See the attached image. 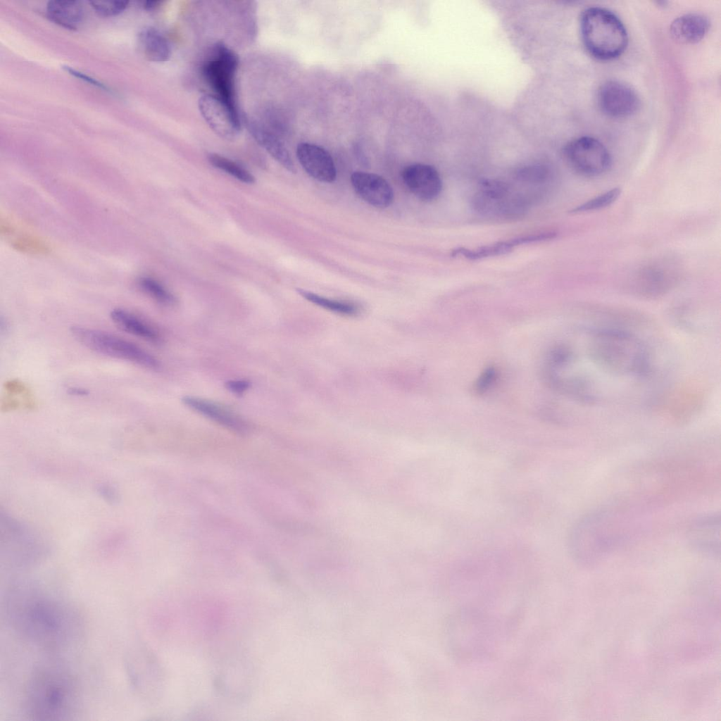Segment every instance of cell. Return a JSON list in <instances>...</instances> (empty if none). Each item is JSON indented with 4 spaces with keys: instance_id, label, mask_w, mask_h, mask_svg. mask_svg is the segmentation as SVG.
Segmentation results:
<instances>
[{
    "instance_id": "obj_1",
    "label": "cell",
    "mask_w": 721,
    "mask_h": 721,
    "mask_svg": "<svg viewBox=\"0 0 721 721\" xmlns=\"http://www.w3.org/2000/svg\"><path fill=\"white\" fill-rule=\"evenodd\" d=\"M546 366L550 384L559 392L598 404L634 389L648 376L651 365L646 346L631 332L588 327L558 344Z\"/></svg>"
},
{
    "instance_id": "obj_2",
    "label": "cell",
    "mask_w": 721,
    "mask_h": 721,
    "mask_svg": "<svg viewBox=\"0 0 721 721\" xmlns=\"http://www.w3.org/2000/svg\"><path fill=\"white\" fill-rule=\"evenodd\" d=\"M36 591L18 594L11 616L17 627L36 642L58 645L75 633L77 620L65 603Z\"/></svg>"
},
{
    "instance_id": "obj_3",
    "label": "cell",
    "mask_w": 721,
    "mask_h": 721,
    "mask_svg": "<svg viewBox=\"0 0 721 721\" xmlns=\"http://www.w3.org/2000/svg\"><path fill=\"white\" fill-rule=\"evenodd\" d=\"M622 513L601 510L588 515L572 527L569 548L572 556L584 563L605 556L622 539Z\"/></svg>"
},
{
    "instance_id": "obj_4",
    "label": "cell",
    "mask_w": 721,
    "mask_h": 721,
    "mask_svg": "<svg viewBox=\"0 0 721 721\" xmlns=\"http://www.w3.org/2000/svg\"><path fill=\"white\" fill-rule=\"evenodd\" d=\"M580 30L587 50L599 60L617 58L628 44L625 25L615 13L604 8L585 9L580 18Z\"/></svg>"
},
{
    "instance_id": "obj_5",
    "label": "cell",
    "mask_w": 721,
    "mask_h": 721,
    "mask_svg": "<svg viewBox=\"0 0 721 721\" xmlns=\"http://www.w3.org/2000/svg\"><path fill=\"white\" fill-rule=\"evenodd\" d=\"M28 706L32 715L44 719L69 715L75 707L76 690L70 677L58 670H42L32 679Z\"/></svg>"
},
{
    "instance_id": "obj_6",
    "label": "cell",
    "mask_w": 721,
    "mask_h": 721,
    "mask_svg": "<svg viewBox=\"0 0 721 721\" xmlns=\"http://www.w3.org/2000/svg\"><path fill=\"white\" fill-rule=\"evenodd\" d=\"M531 203V195L520 192L517 185L500 179L482 181L472 201V207L478 214L499 220L524 216Z\"/></svg>"
},
{
    "instance_id": "obj_7",
    "label": "cell",
    "mask_w": 721,
    "mask_h": 721,
    "mask_svg": "<svg viewBox=\"0 0 721 721\" xmlns=\"http://www.w3.org/2000/svg\"><path fill=\"white\" fill-rule=\"evenodd\" d=\"M70 332L85 347L98 353L156 370L159 361L134 343L115 334L84 326L73 325Z\"/></svg>"
},
{
    "instance_id": "obj_8",
    "label": "cell",
    "mask_w": 721,
    "mask_h": 721,
    "mask_svg": "<svg viewBox=\"0 0 721 721\" xmlns=\"http://www.w3.org/2000/svg\"><path fill=\"white\" fill-rule=\"evenodd\" d=\"M563 154L569 165L586 177L599 176L610 167L611 157L606 147L589 136L575 138L568 142Z\"/></svg>"
},
{
    "instance_id": "obj_9",
    "label": "cell",
    "mask_w": 721,
    "mask_h": 721,
    "mask_svg": "<svg viewBox=\"0 0 721 721\" xmlns=\"http://www.w3.org/2000/svg\"><path fill=\"white\" fill-rule=\"evenodd\" d=\"M213 54L202 68L203 74L219 98L237 111L234 99V75L238 66L235 53L222 43H218Z\"/></svg>"
},
{
    "instance_id": "obj_10",
    "label": "cell",
    "mask_w": 721,
    "mask_h": 721,
    "mask_svg": "<svg viewBox=\"0 0 721 721\" xmlns=\"http://www.w3.org/2000/svg\"><path fill=\"white\" fill-rule=\"evenodd\" d=\"M198 105L203 119L218 136L227 140L236 138L240 130L237 111L218 96L211 94L202 95Z\"/></svg>"
},
{
    "instance_id": "obj_11",
    "label": "cell",
    "mask_w": 721,
    "mask_h": 721,
    "mask_svg": "<svg viewBox=\"0 0 721 721\" xmlns=\"http://www.w3.org/2000/svg\"><path fill=\"white\" fill-rule=\"evenodd\" d=\"M599 108L608 116L625 118L634 114L639 107L640 100L634 89L618 80L604 82L598 91Z\"/></svg>"
},
{
    "instance_id": "obj_12",
    "label": "cell",
    "mask_w": 721,
    "mask_h": 721,
    "mask_svg": "<svg viewBox=\"0 0 721 721\" xmlns=\"http://www.w3.org/2000/svg\"><path fill=\"white\" fill-rule=\"evenodd\" d=\"M402 179L408 189L425 201L437 199L442 189L440 175L430 165L415 163L408 165L402 172Z\"/></svg>"
},
{
    "instance_id": "obj_13",
    "label": "cell",
    "mask_w": 721,
    "mask_h": 721,
    "mask_svg": "<svg viewBox=\"0 0 721 721\" xmlns=\"http://www.w3.org/2000/svg\"><path fill=\"white\" fill-rule=\"evenodd\" d=\"M296 156L303 169L314 179L323 182H332L336 179L334 161L324 148L302 142L297 146Z\"/></svg>"
},
{
    "instance_id": "obj_14",
    "label": "cell",
    "mask_w": 721,
    "mask_h": 721,
    "mask_svg": "<svg viewBox=\"0 0 721 721\" xmlns=\"http://www.w3.org/2000/svg\"><path fill=\"white\" fill-rule=\"evenodd\" d=\"M351 182L356 192L375 207L387 208L394 201L392 187L377 174L356 171L351 175Z\"/></svg>"
},
{
    "instance_id": "obj_15",
    "label": "cell",
    "mask_w": 721,
    "mask_h": 721,
    "mask_svg": "<svg viewBox=\"0 0 721 721\" xmlns=\"http://www.w3.org/2000/svg\"><path fill=\"white\" fill-rule=\"evenodd\" d=\"M555 236L556 233L554 232H541L522 235L477 248L458 247L451 251V256L472 261L479 260L503 255L511 251L515 247L520 245L548 240Z\"/></svg>"
},
{
    "instance_id": "obj_16",
    "label": "cell",
    "mask_w": 721,
    "mask_h": 721,
    "mask_svg": "<svg viewBox=\"0 0 721 721\" xmlns=\"http://www.w3.org/2000/svg\"><path fill=\"white\" fill-rule=\"evenodd\" d=\"M182 401L190 408L227 428L238 432L246 429V425L240 418L216 402L192 396H184Z\"/></svg>"
},
{
    "instance_id": "obj_17",
    "label": "cell",
    "mask_w": 721,
    "mask_h": 721,
    "mask_svg": "<svg viewBox=\"0 0 721 721\" xmlns=\"http://www.w3.org/2000/svg\"><path fill=\"white\" fill-rule=\"evenodd\" d=\"M710 28L709 19L703 14L689 13L675 18L670 25V33L677 41L693 44L701 40Z\"/></svg>"
},
{
    "instance_id": "obj_18",
    "label": "cell",
    "mask_w": 721,
    "mask_h": 721,
    "mask_svg": "<svg viewBox=\"0 0 721 721\" xmlns=\"http://www.w3.org/2000/svg\"><path fill=\"white\" fill-rule=\"evenodd\" d=\"M246 127L256 142L273 158L290 173H296L287 149L275 134L252 120L246 122Z\"/></svg>"
},
{
    "instance_id": "obj_19",
    "label": "cell",
    "mask_w": 721,
    "mask_h": 721,
    "mask_svg": "<svg viewBox=\"0 0 721 721\" xmlns=\"http://www.w3.org/2000/svg\"><path fill=\"white\" fill-rule=\"evenodd\" d=\"M689 534L694 546L715 554L720 551V516L710 515L697 520L691 527Z\"/></svg>"
},
{
    "instance_id": "obj_20",
    "label": "cell",
    "mask_w": 721,
    "mask_h": 721,
    "mask_svg": "<svg viewBox=\"0 0 721 721\" xmlns=\"http://www.w3.org/2000/svg\"><path fill=\"white\" fill-rule=\"evenodd\" d=\"M110 317L118 327L127 333L152 343L161 341L159 332L151 325L130 311L115 308L111 311Z\"/></svg>"
},
{
    "instance_id": "obj_21",
    "label": "cell",
    "mask_w": 721,
    "mask_h": 721,
    "mask_svg": "<svg viewBox=\"0 0 721 721\" xmlns=\"http://www.w3.org/2000/svg\"><path fill=\"white\" fill-rule=\"evenodd\" d=\"M47 18L56 25L68 30H77L81 25L84 11L77 1H50L46 4Z\"/></svg>"
},
{
    "instance_id": "obj_22",
    "label": "cell",
    "mask_w": 721,
    "mask_h": 721,
    "mask_svg": "<svg viewBox=\"0 0 721 721\" xmlns=\"http://www.w3.org/2000/svg\"><path fill=\"white\" fill-rule=\"evenodd\" d=\"M139 41L145 57L153 62H164L170 56V44L156 29L149 27L139 35Z\"/></svg>"
},
{
    "instance_id": "obj_23",
    "label": "cell",
    "mask_w": 721,
    "mask_h": 721,
    "mask_svg": "<svg viewBox=\"0 0 721 721\" xmlns=\"http://www.w3.org/2000/svg\"><path fill=\"white\" fill-rule=\"evenodd\" d=\"M553 177L551 170L543 165H530L521 167L513 175L512 179L529 189L541 188L551 182Z\"/></svg>"
},
{
    "instance_id": "obj_24",
    "label": "cell",
    "mask_w": 721,
    "mask_h": 721,
    "mask_svg": "<svg viewBox=\"0 0 721 721\" xmlns=\"http://www.w3.org/2000/svg\"><path fill=\"white\" fill-rule=\"evenodd\" d=\"M297 291L308 301L325 309H328L338 313L344 315H355L358 311V307L350 302L330 299L303 289H298Z\"/></svg>"
},
{
    "instance_id": "obj_25",
    "label": "cell",
    "mask_w": 721,
    "mask_h": 721,
    "mask_svg": "<svg viewBox=\"0 0 721 721\" xmlns=\"http://www.w3.org/2000/svg\"><path fill=\"white\" fill-rule=\"evenodd\" d=\"M208 161L214 167L225 171L236 179L244 183L255 182L254 177L245 168L236 162L216 153H211Z\"/></svg>"
},
{
    "instance_id": "obj_26",
    "label": "cell",
    "mask_w": 721,
    "mask_h": 721,
    "mask_svg": "<svg viewBox=\"0 0 721 721\" xmlns=\"http://www.w3.org/2000/svg\"><path fill=\"white\" fill-rule=\"evenodd\" d=\"M620 192V188H613L577 206L571 212L581 213L606 208L616 201Z\"/></svg>"
},
{
    "instance_id": "obj_27",
    "label": "cell",
    "mask_w": 721,
    "mask_h": 721,
    "mask_svg": "<svg viewBox=\"0 0 721 721\" xmlns=\"http://www.w3.org/2000/svg\"><path fill=\"white\" fill-rule=\"evenodd\" d=\"M139 286L144 291L162 304L171 305L175 301L173 295L156 280L143 277L139 280Z\"/></svg>"
},
{
    "instance_id": "obj_28",
    "label": "cell",
    "mask_w": 721,
    "mask_h": 721,
    "mask_svg": "<svg viewBox=\"0 0 721 721\" xmlns=\"http://www.w3.org/2000/svg\"><path fill=\"white\" fill-rule=\"evenodd\" d=\"M129 1H91L89 4L100 15L113 16L123 12L128 6Z\"/></svg>"
},
{
    "instance_id": "obj_29",
    "label": "cell",
    "mask_w": 721,
    "mask_h": 721,
    "mask_svg": "<svg viewBox=\"0 0 721 721\" xmlns=\"http://www.w3.org/2000/svg\"><path fill=\"white\" fill-rule=\"evenodd\" d=\"M63 69L73 77H77L84 82H86L89 84L94 85V87L104 89L105 91H110L109 88L104 83L98 81L97 80L93 78L92 77L88 75H86L85 73L80 70H75V68L68 65L63 66Z\"/></svg>"
},
{
    "instance_id": "obj_30",
    "label": "cell",
    "mask_w": 721,
    "mask_h": 721,
    "mask_svg": "<svg viewBox=\"0 0 721 721\" xmlns=\"http://www.w3.org/2000/svg\"><path fill=\"white\" fill-rule=\"evenodd\" d=\"M225 387L233 394L242 395L250 387V382L244 380H229Z\"/></svg>"
},
{
    "instance_id": "obj_31",
    "label": "cell",
    "mask_w": 721,
    "mask_h": 721,
    "mask_svg": "<svg viewBox=\"0 0 721 721\" xmlns=\"http://www.w3.org/2000/svg\"><path fill=\"white\" fill-rule=\"evenodd\" d=\"M69 394L76 396H84L89 394V391L80 387H69L67 389Z\"/></svg>"
},
{
    "instance_id": "obj_32",
    "label": "cell",
    "mask_w": 721,
    "mask_h": 721,
    "mask_svg": "<svg viewBox=\"0 0 721 721\" xmlns=\"http://www.w3.org/2000/svg\"><path fill=\"white\" fill-rule=\"evenodd\" d=\"M161 3L160 1H146L143 3V7L146 10H153L158 7Z\"/></svg>"
}]
</instances>
